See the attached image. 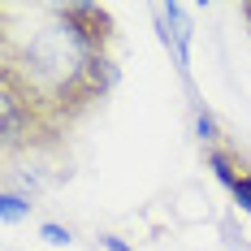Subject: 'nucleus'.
Segmentation results:
<instances>
[{
    "label": "nucleus",
    "instance_id": "39448f33",
    "mask_svg": "<svg viewBox=\"0 0 251 251\" xmlns=\"http://www.w3.org/2000/svg\"><path fill=\"white\" fill-rule=\"evenodd\" d=\"M195 130H200V139L208 143V148H217V143H221V126H217V117H212L208 108H200V117H195Z\"/></svg>",
    "mask_w": 251,
    "mask_h": 251
},
{
    "label": "nucleus",
    "instance_id": "6e6552de",
    "mask_svg": "<svg viewBox=\"0 0 251 251\" xmlns=\"http://www.w3.org/2000/svg\"><path fill=\"white\" fill-rule=\"evenodd\" d=\"M243 18H247V22H251V4H243Z\"/></svg>",
    "mask_w": 251,
    "mask_h": 251
},
{
    "label": "nucleus",
    "instance_id": "7ed1b4c3",
    "mask_svg": "<svg viewBox=\"0 0 251 251\" xmlns=\"http://www.w3.org/2000/svg\"><path fill=\"white\" fill-rule=\"evenodd\" d=\"M151 18H156V30H160V44L174 52L177 74L191 78V35H195L191 13H186L182 4H156V9H151Z\"/></svg>",
    "mask_w": 251,
    "mask_h": 251
},
{
    "label": "nucleus",
    "instance_id": "20e7f679",
    "mask_svg": "<svg viewBox=\"0 0 251 251\" xmlns=\"http://www.w3.org/2000/svg\"><path fill=\"white\" fill-rule=\"evenodd\" d=\"M35 203H30V195L26 191H18V186H4L0 191V217H4V226H13L18 217H26Z\"/></svg>",
    "mask_w": 251,
    "mask_h": 251
},
{
    "label": "nucleus",
    "instance_id": "0eeeda50",
    "mask_svg": "<svg viewBox=\"0 0 251 251\" xmlns=\"http://www.w3.org/2000/svg\"><path fill=\"white\" fill-rule=\"evenodd\" d=\"M100 247H104V251H134V247H126L122 238H113V234H104V238H100Z\"/></svg>",
    "mask_w": 251,
    "mask_h": 251
},
{
    "label": "nucleus",
    "instance_id": "f03ea898",
    "mask_svg": "<svg viewBox=\"0 0 251 251\" xmlns=\"http://www.w3.org/2000/svg\"><path fill=\"white\" fill-rule=\"evenodd\" d=\"M208 169L234 195V203L243 212H251V160L247 156L234 148V143H217V148H208Z\"/></svg>",
    "mask_w": 251,
    "mask_h": 251
},
{
    "label": "nucleus",
    "instance_id": "f257e3e1",
    "mask_svg": "<svg viewBox=\"0 0 251 251\" xmlns=\"http://www.w3.org/2000/svg\"><path fill=\"white\" fill-rule=\"evenodd\" d=\"M117 82V22L82 0L0 4V151L4 165L65 169V139Z\"/></svg>",
    "mask_w": 251,
    "mask_h": 251
},
{
    "label": "nucleus",
    "instance_id": "423d86ee",
    "mask_svg": "<svg viewBox=\"0 0 251 251\" xmlns=\"http://www.w3.org/2000/svg\"><path fill=\"white\" fill-rule=\"evenodd\" d=\"M39 234H44L48 243H70V229H61V226H44Z\"/></svg>",
    "mask_w": 251,
    "mask_h": 251
}]
</instances>
